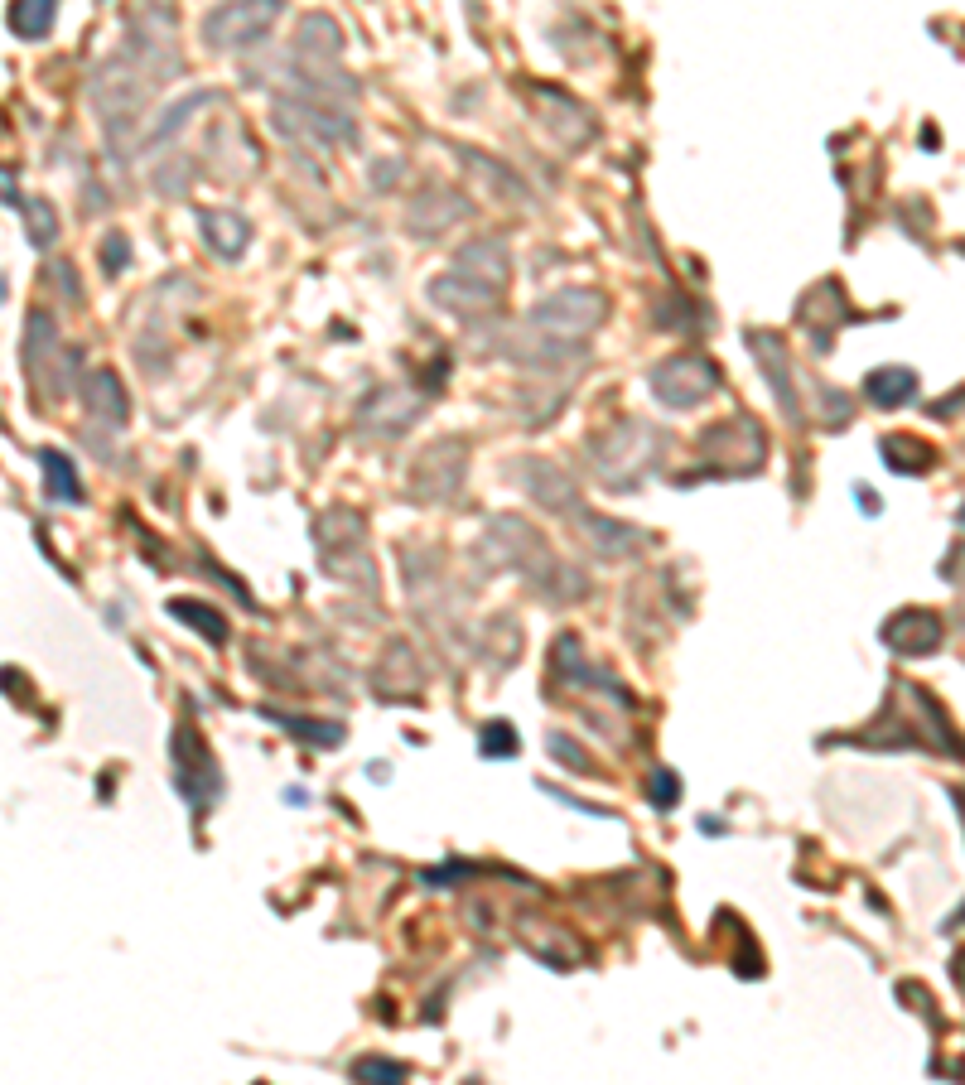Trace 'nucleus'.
Instances as JSON below:
<instances>
[{
    "label": "nucleus",
    "instance_id": "f257e3e1",
    "mask_svg": "<svg viewBox=\"0 0 965 1085\" xmlns=\"http://www.w3.org/2000/svg\"><path fill=\"white\" fill-rule=\"evenodd\" d=\"M169 753H174V772H179L174 782H179V791L189 796L193 806H208L218 796V762L203 748V738L193 729H179L169 738Z\"/></svg>",
    "mask_w": 965,
    "mask_h": 1085
},
{
    "label": "nucleus",
    "instance_id": "f03ea898",
    "mask_svg": "<svg viewBox=\"0 0 965 1085\" xmlns=\"http://www.w3.org/2000/svg\"><path fill=\"white\" fill-rule=\"evenodd\" d=\"M883 642L908 651V656H922V651H932L941 642V618H932V613H898L893 623L883 627Z\"/></svg>",
    "mask_w": 965,
    "mask_h": 1085
},
{
    "label": "nucleus",
    "instance_id": "7ed1b4c3",
    "mask_svg": "<svg viewBox=\"0 0 965 1085\" xmlns=\"http://www.w3.org/2000/svg\"><path fill=\"white\" fill-rule=\"evenodd\" d=\"M169 613H174L179 623L198 627L208 642H227V623H222L213 608H203V603H193V598H174V603H169Z\"/></svg>",
    "mask_w": 965,
    "mask_h": 1085
},
{
    "label": "nucleus",
    "instance_id": "20e7f679",
    "mask_svg": "<svg viewBox=\"0 0 965 1085\" xmlns=\"http://www.w3.org/2000/svg\"><path fill=\"white\" fill-rule=\"evenodd\" d=\"M869 386V396L879 401V406H898V401H908L912 396V372H874V377L864 381Z\"/></svg>",
    "mask_w": 965,
    "mask_h": 1085
},
{
    "label": "nucleus",
    "instance_id": "39448f33",
    "mask_svg": "<svg viewBox=\"0 0 965 1085\" xmlns=\"http://www.w3.org/2000/svg\"><path fill=\"white\" fill-rule=\"evenodd\" d=\"M517 748H522V738L512 733V724H502V719L478 729V753H483V758H512Z\"/></svg>",
    "mask_w": 965,
    "mask_h": 1085
},
{
    "label": "nucleus",
    "instance_id": "423d86ee",
    "mask_svg": "<svg viewBox=\"0 0 965 1085\" xmlns=\"http://www.w3.org/2000/svg\"><path fill=\"white\" fill-rule=\"evenodd\" d=\"M280 724L295 729L304 743H314V748H338V743H343V729H338V724H314V719H290V714H280Z\"/></svg>",
    "mask_w": 965,
    "mask_h": 1085
},
{
    "label": "nucleus",
    "instance_id": "0eeeda50",
    "mask_svg": "<svg viewBox=\"0 0 965 1085\" xmlns=\"http://www.w3.org/2000/svg\"><path fill=\"white\" fill-rule=\"evenodd\" d=\"M49 10H54V0H20L10 20H15L20 34H44L49 29Z\"/></svg>",
    "mask_w": 965,
    "mask_h": 1085
},
{
    "label": "nucleus",
    "instance_id": "6e6552de",
    "mask_svg": "<svg viewBox=\"0 0 965 1085\" xmlns=\"http://www.w3.org/2000/svg\"><path fill=\"white\" fill-rule=\"evenodd\" d=\"M44 463H49V483H54V492H63L68 502H78V497H83V488H78V478H73L68 459H63V454H44Z\"/></svg>",
    "mask_w": 965,
    "mask_h": 1085
},
{
    "label": "nucleus",
    "instance_id": "1a4fd4ad",
    "mask_svg": "<svg viewBox=\"0 0 965 1085\" xmlns=\"http://www.w3.org/2000/svg\"><path fill=\"white\" fill-rule=\"evenodd\" d=\"M353 1076H362V1081H406V1066H401V1061L367 1057V1061H358V1066H353Z\"/></svg>",
    "mask_w": 965,
    "mask_h": 1085
},
{
    "label": "nucleus",
    "instance_id": "9d476101",
    "mask_svg": "<svg viewBox=\"0 0 965 1085\" xmlns=\"http://www.w3.org/2000/svg\"><path fill=\"white\" fill-rule=\"evenodd\" d=\"M203 227H218V246L227 251V256L242 251V222H237V217H208Z\"/></svg>",
    "mask_w": 965,
    "mask_h": 1085
},
{
    "label": "nucleus",
    "instance_id": "9b49d317",
    "mask_svg": "<svg viewBox=\"0 0 965 1085\" xmlns=\"http://www.w3.org/2000/svg\"><path fill=\"white\" fill-rule=\"evenodd\" d=\"M647 791H652V801H657V806H671V801L681 796V782H676V772L657 767V772H652V782H647Z\"/></svg>",
    "mask_w": 965,
    "mask_h": 1085
},
{
    "label": "nucleus",
    "instance_id": "f8f14e48",
    "mask_svg": "<svg viewBox=\"0 0 965 1085\" xmlns=\"http://www.w3.org/2000/svg\"><path fill=\"white\" fill-rule=\"evenodd\" d=\"M551 753H555V758H565L575 772H589V753H579L570 738H551Z\"/></svg>",
    "mask_w": 965,
    "mask_h": 1085
}]
</instances>
